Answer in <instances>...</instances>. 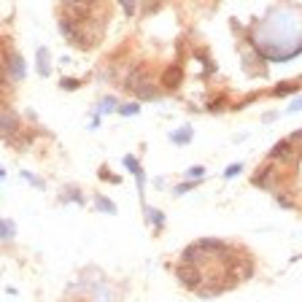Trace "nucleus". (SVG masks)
Returning <instances> with one entry per match:
<instances>
[{
  "mask_svg": "<svg viewBox=\"0 0 302 302\" xmlns=\"http://www.w3.org/2000/svg\"><path fill=\"white\" fill-rule=\"evenodd\" d=\"M124 89L135 92L140 100H154V97H157V89H154V84H151V78H149V73H146L143 65H138V68L127 76Z\"/></svg>",
  "mask_w": 302,
  "mask_h": 302,
  "instance_id": "nucleus-1",
  "label": "nucleus"
},
{
  "mask_svg": "<svg viewBox=\"0 0 302 302\" xmlns=\"http://www.w3.org/2000/svg\"><path fill=\"white\" fill-rule=\"evenodd\" d=\"M176 278L181 281V286L184 289H192V292H197L200 286H203L205 275L197 270V265H189V262H181L176 267Z\"/></svg>",
  "mask_w": 302,
  "mask_h": 302,
  "instance_id": "nucleus-2",
  "label": "nucleus"
},
{
  "mask_svg": "<svg viewBox=\"0 0 302 302\" xmlns=\"http://www.w3.org/2000/svg\"><path fill=\"white\" fill-rule=\"evenodd\" d=\"M19 130H22V122H19V116L14 111H3V113H0V135L14 140L19 135Z\"/></svg>",
  "mask_w": 302,
  "mask_h": 302,
  "instance_id": "nucleus-3",
  "label": "nucleus"
},
{
  "mask_svg": "<svg viewBox=\"0 0 302 302\" xmlns=\"http://www.w3.org/2000/svg\"><path fill=\"white\" fill-rule=\"evenodd\" d=\"M302 154L300 151H294V140L292 138H286V140H281V143H275L273 146V151H270V159H284V162H297V157Z\"/></svg>",
  "mask_w": 302,
  "mask_h": 302,
  "instance_id": "nucleus-4",
  "label": "nucleus"
},
{
  "mask_svg": "<svg viewBox=\"0 0 302 302\" xmlns=\"http://www.w3.org/2000/svg\"><path fill=\"white\" fill-rule=\"evenodd\" d=\"M181 81H184V68H181V65H167L162 78H159V84H162L165 89H176Z\"/></svg>",
  "mask_w": 302,
  "mask_h": 302,
  "instance_id": "nucleus-5",
  "label": "nucleus"
},
{
  "mask_svg": "<svg viewBox=\"0 0 302 302\" xmlns=\"http://www.w3.org/2000/svg\"><path fill=\"white\" fill-rule=\"evenodd\" d=\"M8 73L14 81H19V78H24V59L19 54H11L8 57Z\"/></svg>",
  "mask_w": 302,
  "mask_h": 302,
  "instance_id": "nucleus-6",
  "label": "nucleus"
},
{
  "mask_svg": "<svg viewBox=\"0 0 302 302\" xmlns=\"http://www.w3.org/2000/svg\"><path fill=\"white\" fill-rule=\"evenodd\" d=\"M124 167H127V170H132V176L138 178V189L143 192V186H146V176H143V170H140L138 159H135V157H124Z\"/></svg>",
  "mask_w": 302,
  "mask_h": 302,
  "instance_id": "nucleus-7",
  "label": "nucleus"
},
{
  "mask_svg": "<svg viewBox=\"0 0 302 302\" xmlns=\"http://www.w3.org/2000/svg\"><path fill=\"white\" fill-rule=\"evenodd\" d=\"M14 238H16V227H14V221L0 219V240H14Z\"/></svg>",
  "mask_w": 302,
  "mask_h": 302,
  "instance_id": "nucleus-8",
  "label": "nucleus"
},
{
  "mask_svg": "<svg viewBox=\"0 0 302 302\" xmlns=\"http://www.w3.org/2000/svg\"><path fill=\"white\" fill-rule=\"evenodd\" d=\"M273 176H275L273 167H259V173L254 176V184H257V186H270Z\"/></svg>",
  "mask_w": 302,
  "mask_h": 302,
  "instance_id": "nucleus-9",
  "label": "nucleus"
},
{
  "mask_svg": "<svg viewBox=\"0 0 302 302\" xmlns=\"http://www.w3.org/2000/svg\"><path fill=\"white\" fill-rule=\"evenodd\" d=\"M49 51L46 49H38V73H41V76H49Z\"/></svg>",
  "mask_w": 302,
  "mask_h": 302,
  "instance_id": "nucleus-10",
  "label": "nucleus"
},
{
  "mask_svg": "<svg viewBox=\"0 0 302 302\" xmlns=\"http://www.w3.org/2000/svg\"><path fill=\"white\" fill-rule=\"evenodd\" d=\"M95 205H97L103 213H116V205H113V203H108V200H105L103 194H95Z\"/></svg>",
  "mask_w": 302,
  "mask_h": 302,
  "instance_id": "nucleus-11",
  "label": "nucleus"
},
{
  "mask_svg": "<svg viewBox=\"0 0 302 302\" xmlns=\"http://www.w3.org/2000/svg\"><path fill=\"white\" fill-rule=\"evenodd\" d=\"M294 92H297V86H294V84H278L273 89V95L275 97H284V95H294Z\"/></svg>",
  "mask_w": 302,
  "mask_h": 302,
  "instance_id": "nucleus-12",
  "label": "nucleus"
},
{
  "mask_svg": "<svg viewBox=\"0 0 302 302\" xmlns=\"http://www.w3.org/2000/svg\"><path fill=\"white\" fill-rule=\"evenodd\" d=\"M146 216H149V221H151V224H154V227H157V230H159V227H162V224H165V219H162V213H159V211H154V208H146Z\"/></svg>",
  "mask_w": 302,
  "mask_h": 302,
  "instance_id": "nucleus-13",
  "label": "nucleus"
},
{
  "mask_svg": "<svg viewBox=\"0 0 302 302\" xmlns=\"http://www.w3.org/2000/svg\"><path fill=\"white\" fill-rule=\"evenodd\" d=\"M189 138H192V130H189V127H184V132H178V135H176V132L170 135L173 143H189Z\"/></svg>",
  "mask_w": 302,
  "mask_h": 302,
  "instance_id": "nucleus-14",
  "label": "nucleus"
},
{
  "mask_svg": "<svg viewBox=\"0 0 302 302\" xmlns=\"http://www.w3.org/2000/svg\"><path fill=\"white\" fill-rule=\"evenodd\" d=\"M205 176V167L203 165H194V167H189V170H186V178H192V181H200Z\"/></svg>",
  "mask_w": 302,
  "mask_h": 302,
  "instance_id": "nucleus-15",
  "label": "nucleus"
},
{
  "mask_svg": "<svg viewBox=\"0 0 302 302\" xmlns=\"http://www.w3.org/2000/svg\"><path fill=\"white\" fill-rule=\"evenodd\" d=\"M119 3H122V8H124L127 16H132L138 11V3H135V0H119Z\"/></svg>",
  "mask_w": 302,
  "mask_h": 302,
  "instance_id": "nucleus-16",
  "label": "nucleus"
},
{
  "mask_svg": "<svg viewBox=\"0 0 302 302\" xmlns=\"http://www.w3.org/2000/svg\"><path fill=\"white\" fill-rule=\"evenodd\" d=\"M140 108H138V103H127V105H122V108H119V113H122V116H135Z\"/></svg>",
  "mask_w": 302,
  "mask_h": 302,
  "instance_id": "nucleus-17",
  "label": "nucleus"
},
{
  "mask_svg": "<svg viewBox=\"0 0 302 302\" xmlns=\"http://www.w3.org/2000/svg\"><path fill=\"white\" fill-rule=\"evenodd\" d=\"M103 113H111V111H116V97H105L103 100V108H100Z\"/></svg>",
  "mask_w": 302,
  "mask_h": 302,
  "instance_id": "nucleus-18",
  "label": "nucleus"
},
{
  "mask_svg": "<svg viewBox=\"0 0 302 302\" xmlns=\"http://www.w3.org/2000/svg\"><path fill=\"white\" fill-rule=\"evenodd\" d=\"M224 105H227V100H224V97L211 100V111H224Z\"/></svg>",
  "mask_w": 302,
  "mask_h": 302,
  "instance_id": "nucleus-19",
  "label": "nucleus"
},
{
  "mask_svg": "<svg viewBox=\"0 0 302 302\" xmlns=\"http://www.w3.org/2000/svg\"><path fill=\"white\" fill-rule=\"evenodd\" d=\"M240 170H243V167H240V165H230V167H227V173H224V176H227V178H235V176H238Z\"/></svg>",
  "mask_w": 302,
  "mask_h": 302,
  "instance_id": "nucleus-20",
  "label": "nucleus"
},
{
  "mask_svg": "<svg viewBox=\"0 0 302 302\" xmlns=\"http://www.w3.org/2000/svg\"><path fill=\"white\" fill-rule=\"evenodd\" d=\"M62 89H78L76 78H62Z\"/></svg>",
  "mask_w": 302,
  "mask_h": 302,
  "instance_id": "nucleus-21",
  "label": "nucleus"
},
{
  "mask_svg": "<svg viewBox=\"0 0 302 302\" xmlns=\"http://www.w3.org/2000/svg\"><path fill=\"white\" fill-rule=\"evenodd\" d=\"M297 111H302V97H300V100H294V103L289 105V113H297Z\"/></svg>",
  "mask_w": 302,
  "mask_h": 302,
  "instance_id": "nucleus-22",
  "label": "nucleus"
},
{
  "mask_svg": "<svg viewBox=\"0 0 302 302\" xmlns=\"http://www.w3.org/2000/svg\"><path fill=\"white\" fill-rule=\"evenodd\" d=\"M192 186H194L192 181H189V184H181V186H176V194H184V192H189Z\"/></svg>",
  "mask_w": 302,
  "mask_h": 302,
  "instance_id": "nucleus-23",
  "label": "nucleus"
},
{
  "mask_svg": "<svg viewBox=\"0 0 302 302\" xmlns=\"http://www.w3.org/2000/svg\"><path fill=\"white\" fill-rule=\"evenodd\" d=\"M3 103H5V84L0 81V105H3Z\"/></svg>",
  "mask_w": 302,
  "mask_h": 302,
  "instance_id": "nucleus-24",
  "label": "nucleus"
},
{
  "mask_svg": "<svg viewBox=\"0 0 302 302\" xmlns=\"http://www.w3.org/2000/svg\"><path fill=\"white\" fill-rule=\"evenodd\" d=\"M278 203L286 205V208H292V200H289V197H278Z\"/></svg>",
  "mask_w": 302,
  "mask_h": 302,
  "instance_id": "nucleus-25",
  "label": "nucleus"
},
{
  "mask_svg": "<svg viewBox=\"0 0 302 302\" xmlns=\"http://www.w3.org/2000/svg\"><path fill=\"white\" fill-rule=\"evenodd\" d=\"M0 178H5V170H3V167H0Z\"/></svg>",
  "mask_w": 302,
  "mask_h": 302,
  "instance_id": "nucleus-26",
  "label": "nucleus"
},
{
  "mask_svg": "<svg viewBox=\"0 0 302 302\" xmlns=\"http://www.w3.org/2000/svg\"><path fill=\"white\" fill-rule=\"evenodd\" d=\"M62 3H65V5H68V3H76V0H62Z\"/></svg>",
  "mask_w": 302,
  "mask_h": 302,
  "instance_id": "nucleus-27",
  "label": "nucleus"
},
{
  "mask_svg": "<svg viewBox=\"0 0 302 302\" xmlns=\"http://www.w3.org/2000/svg\"><path fill=\"white\" fill-rule=\"evenodd\" d=\"M86 3H100V0H86Z\"/></svg>",
  "mask_w": 302,
  "mask_h": 302,
  "instance_id": "nucleus-28",
  "label": "nucleus"
}]
</instances>
